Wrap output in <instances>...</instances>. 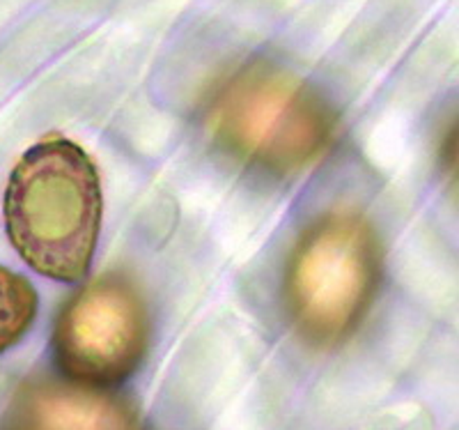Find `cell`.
I'll return each mask as SVG.
<instances>
[{"instance_id": "cell-1", "label": "cell", "mask_w": 459, "mask_h": 430, "mask_svg": "<svg viewBox=\"0 0 459 430\" xmlns=\"http://www.w3.org/2000/svg\"><path fill=\"white\" fill-rule=\"evenodd\" d=\"M101 215L100 171L72 138H42L12 168L3 200L7 240L37 274L81 281L97 251Z\"/></svg>"}, {"instance_id": "cell-6", "label": "cell", "mask_w": 459, "mask_h": 430, "mask_svg": "<svg viewBox=\"0 0 459 430\" xmlns=\"http://www.w3.org/2000/svg\"><path fill=\"white\" fill-rule=\"evenodd\" d=\"M37 315V293L22 274L0 265V355L30 331Z\"/></svg>"}, {"instance_id": "cell-5", "label": "cell", "mask_w": 459, "mask_h": 430, "mask_svg": "<svg viewBox=\"0 0 459 430\" xmlns=\"http://www.w3.org/2000/svg\"><path fill=\"white\" fill-rule=\"evenodd\" d=\"M16 430H138V419L125 400L97 387L44 382L16 403Z\"/></svg>"}, {"instance_id": "cell-3", "label": "cell", "mask_w": 459, "mask_h": 430, "mask_svg": "<svg viewBox=\"0 0 459 430\" xmlns=\"http://www.w3.org/2000/svg\"><path fill=\"white\" fill-rule=\"evenodd\" d=\"M381 247L375 228L356 212L313 221L292 249L285 304L299 334L319 347L350 338L379 290Z\"/></svg>"}, {"instance_id": "cell-2", "label": "cell", "mask_w": 459, "mask_h": 430, "mask_svg": "<svg viewBox=\"0 0 459 430\" xmlns=\"http://www.w3.org/2000/svg\"><path fill=\"white\" fill-rule=\"evenodd\" d=\"M209 129L239 162L290 175L326 153L335 116L306 83L281 69L255 65L221 85L209 106Z\"/></svg>"}, {"instance_id": "cell-4", "label": "cell", "mask_w": 459, "mask_h": 430, "mask_svg": "<svg viewBox=\"0 0 459 430\" xmlns=\"http://www.w3.org/2000/svg\"><path fill=\"white\" fill-rule=\"evenodd\" d=\"M150 346V311L122 274H104L69 299L53 331L57 366L85 387H110L136 373Z\"/></svg>"}]
</instances>
